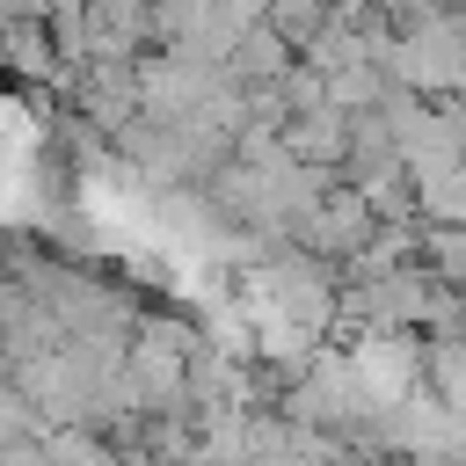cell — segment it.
<instances>
[{
	"label": "cell",
	"instance_id": "obj_1",
	"mask_svg": "<svg viewBox=\"0 0 466 466\" xmlns=\"http://www.w3.org/2000/svg\"><path fill=\"white\" fill-rule=\"evenodd\" d=\"M350 371H357V386L371 393V408L408 400L415 379H422V342H415V328H371V335L350 350Z\"/></svg>",
	"mask_w": 466,
	"mask_h": 466
},
{
	"label": "cell",
	"instance_id": "obj_2",
	"mask_svg": "<svg viewBox=\"0 0 466 466\" xmlns=\"http://www.w3.org/2000/svg\"><path fill=\"white\" fill-rule=\"evenodd\" d=\"M415 182V211L430 218V226H466V153H451V160H430V167H408Z\"/></svg>",
	"mask_w": 466,
	"mask_h": 466
}]
</instances>
